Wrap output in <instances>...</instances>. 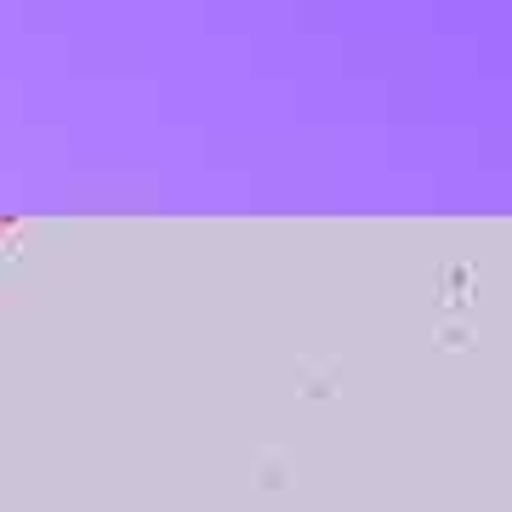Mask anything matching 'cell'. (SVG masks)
<instances>
[]
</instances>
